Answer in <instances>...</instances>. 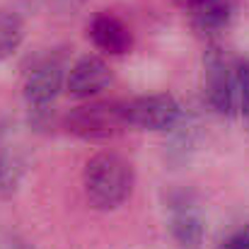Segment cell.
I'll return each instance as SVG.
<instances>
[{
  "instance_id": "6da1fadb",
  "label": "cell",
  "mask_w": 249,
  "mask_h": 249,
  "mask_svg": "<svg viewBox=\"0 0 249 249\" xmlns=\"http://www.w3.org/2000/svg\"><path fill=\"white\" fill-rule=\"evenodd\" d=\"M136 184L133 165L119 153H97L87 160L83 172L85 196L97 211H116L121 208Z\"/></svg>"
},
{
  "instance_id": "7a4b0ae2",
  "label": "cell",
  "mask_w": 249,
  "mask_h": 249,
  "mask_svg": "<svg viewBox=\"0 0 249 249\" xmlns=\"http://www.w3.org/2000/svg\"><path fill=\"white\" fill-rule=\"evenodd\" d=\"M66 131L80 141L99 143V141H111L116 138L126 124L124 114V102H87L66 116Z\"/></svg>"
},
{
  "instance_id": "3957f363",
  "label": "cell",
  "mask_w": 249,
  "mask_h": 249,
  "mask_svg": "<svg viewBox=\"0 0 249 249\" xmlns=\"http://www.w3.org/2000/svg\"><path fill=\"white\" fill-rule=\"evenodd\" d=\"M203 92L211 109L220 116H235L237 107V83L235 68L228 63L218 46H211L203 56Z\"/></svg>"
},
{
  "instance_id": "277c9868",
  "label": "cell",
  "mask_w": 249,
  "mask_h": 249,
  "mask_svg": "<svg viewBox=\"0 0 249 249\" xmlns=\"http://www.w3.org/2000/svg\"><path fill=\"white\" fill-rule=\"evenodd\" d=\"M167 225L179 249H201L206 237V220L194 194L172 191L167 196Z\"/></svg>"
},
{
  "instance_id": "5b68a950",
  "label": "cell",
  "mask_w": 249,
  "mask_h": 249,
  "mask_svg": "<svg viewBox=\"0 0 249 249\" xmlns=\"http://www.w3.org/2000/svg\"><path fill=\"white\" fill-rule=\"evenodd\" d=\"M126 124L141 131H169L181 119V104L172 94H143L124 102Z\"/></svg>"
},
{
  "instance_id": "8992f818",
  "label": "cell",
  "mask_w": 249,
  "mask_h": 249,
  "mask_svg": "<svg viewBox=\"0 0 249 249\" xmlns=\"http://www.w3.org/2000/svg\"><path fill=\"white\" fill-rule=\"evenodd\" d=\"M66 85L63 75V63L56 56H44L39 61L32 63V68L24 75V99L32 109H46L49 104H53V99L58 97V92Z\"/></svg>"
},
{
  "instance_id": "52a82bcc",
  "label": "cell",
  "mask_w": 249,
  "mask_h": 249,
  "mask_svg": "<svg viewBox=\"0 0 249 249\" xmlns=\"http://www.w3.org/2000/svg\"><path fill=\"white\" fill-rule=\"evenodd\" d=\"M114 80L111 68L99 56H83L73 63V68L66 75V92L75 99H89L99 92H104Z\"/></svg>"
},
{
  "instance_id": "ba28073f",
  "label": "cell",
  "mask_w": 249,
  "mask_h": 249,
  "mask_svg": "<svg viewBox=\"0 0 249 249\" xmlns=\"http://www.w3.org/2000/svg\"><path fill=\"white\" fill-rule=\"evenodd\" d=\"M92 44L109 53V56H124L131 51L133 46V34L131 29L124 24V19H119L116 15L111 12H99L92 17L89 22V29H87Z\"/></svg>"
},
{
  "instance_id": "9c48e42d",
  "label": "cell",
  "mask_w": 249,
  "mask_h": 249,
  "mask_svg": "<svg viewBox=\"0 0 249 249\" xmlns=\"http://www.w3.org/2000/svg\"><path fill=\"white\" fill-rule=\"evenodd\" d=\"M237 2L240 0H194L189 5V12L196 32L206 36L223 32L230 24Z\"/></svg>"
},
{
  "instance_id": "30bf717a",
  "label": "cell",
  "mask_w": 249,
  "mask_h": 249,
  "mask_svg": "<svg viewBox=\"0 0 249 249\" xmlns=\"http://www.w3.org/2000/svg\"><path fill=\"white\" fill-rule=\"evenodd\" d=\"M24 41V24L17 12L0 10V61L10 58Z\"/></svg>"
},
{
  "instance_id": "8fae6325",
  "label": "cell",
  "mask_w": 249,
  "mask_h": 249,
  "mask_svg": "<svg viewBox=\"0 0 249 249\" xmlns=\"http://www.w3.org/2000/svg\"><path fill=\"white\" fill-rule=\"evenodd\" d=\"M235 83H237V104L240 114L249 131V58H240L235 63Z\"/></svg>"
},
{
  "instance_id": "7c38bea8",
  "label": "cell",
  "mask_w": 249,
  "mask_h": 249,
  "mask_svg": "<svg viewBox=\"0 0 249 249\" xmlns=\"http://www.w3.org/2000/svg\"><path fill=\"white\" fill-rule=\"evenodd\" d=\"M218 249H249V223L235 230L230 237H225Z\"/></svg>"
},
{
  "instance_id": "4fadbf2b",
  "label": "cell",
  "mask_w": 249,
  "mask_h": 249,
  "mask_svg": "<svg viewBox=\"0 0 249 249\" xmlns=\"http://www.w3.org/2000/svg\"><path fill=\"white\" fill-rule=\"evenodd\" d=\"M174 2H177L179 7H184V10H189V5H191L194 0H174Z\"/></svg>"
},
{
  "instance_id": "5bb4252c",
  "label": "cell",
  "mask_w": 249,
  "mask_h": 249,
  "mask_svg": "<svg viewBox=\"0 0 249 249\" xmlns=\"http://www.w3.org/2000/svg\"><path fill=\"white\" fill-rule=\"evenodd\" d=\"M24 2H29V5H34V0H24Z\"/></svg>"
},
{
  "instance_id": "9a60e30c",
  "label": "cell",
  "mask_w": 249,
  "mask_h": 249,
  "mask_svg": "<svg viewBox=\"0 0 249 249\" xmlns=\"http://www.w3.org/2000/svg\"><path fill=\"white\" fill-rule=\"evenodd\" d=\"M73 2H78V5H80V2H85V0H73Z\"/></svg>"
},
{
  "instance_id": "2e32d148",
  "label": "cell",
  "mask_w": 249,
  "mask_h": 249,
  "mask_svg": "<svg viewBox=\"0 0 249 249\" xmlns=\"http://www.w3.org/2000/svg\"><path fill=\"white\" fill-rule=\"evenodd\" d=\"M0 172H2V167H0Z\"/></svg>"
}]
</instances>
